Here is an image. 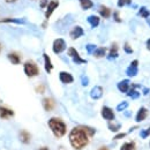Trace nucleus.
I'll return each mask as SVG.
<instances>
[{
  "instance_id": "nucleus-11",
  "label": "nucleus",
  "mask_w": 150,
  "mask_h": 150,
  "mask_svg": "<svg viewBox=\"0 0 150 150\" xmlns=\"http://www.w3.org/2000/svg\"><path fill=\"white\" fill-rule=\"evenodd\" d=\"M83 34H84V30H83V28L82 27H80V25H76L74 27L73 29H72V31H71V38H73V39H77V38H80L81 36H83Z\"/></svg>"
},
{
  "instance_id": "nucleus-45",
  "label": "nucleus",
  "mask_w": 150,
  "mask_h": 150,
  "mask_svg": "<svg viewBox=\"0 0 150 150\" xmlns=\"http://www.w3.org/2000/svg\"><path fill=\"white\" fill-rule=\"evenodd\" d=\"M58 150H66V149H65V148H62V147H60V148H59Z\"/></svg>"
},
{
  "instance_id": "nucleus-3",
  "label": "nucleus",
  "mask_w": 150,
  "mask_h": 150,
  "mask_svg": "<svg viewBox=\"0 0 150 150\" xmlns=\"http://www.w3.org/2000/svg\"><path fill=\"white\" fill-rule=\"evenodd\" d=\"M23 69H24V73L28 77H34V76H37L39 74L38 66L33 61H27L23 66Z\"/></svg>"
},
{
  "instance_id": "nucleus-26",
  "label": "nucleus",
  "mask_w": 150,
  "mask_h": 150,
  "mask_svg": "<svg viewBox=\"0 0 150 150\" xmlns=\"http://www.w3.org/2000/svg\"><path fill=\"white\" fill-rule=\"evenodd\" d=\"M127 94H128V96H129V97L134 98V99L140 97V93H139V91H136L134 88H133V89H131V90H128V91H127Z\"/></svg>"
},
{
  "instance_id": "nucleus-8",
  "label": "nucleus",
  "mask_w": 150,
  "mask_h": 150,
  "mask_svg": "<svg viewBox=\"0 0 150 150\" xmlns=\"http://www.w3.org/2000/svg\"><path fill=\"white\" fill-rule=\"evenodd\" d=\"M14 117V111L6 108V106H0V118L1 119H9Z\"/></svg>"
},
{
  "instance_id": "nucleus-12",
  "label": "nucleus",
  "mask_w": 150,
  "mask_h": 150,
  "mask_svg": "<svg viewBox=\"0 0 150 150\" xmlns=\"http://www.w3.org/2000/svg\"><path fill=\"white\" fill-rule=\"evenodd\" d=\"M42 103H43V108L45 111H52L54 109V105H56L54 100L52 98H44Z\"/></svg>"
},
{
  "instance_id": "nucleus-31",
  "label": "nucleus",
  "mask_w": 150,
  "mask_h": 150,
  "mask_svg": "<svg viewBox=\"0 0 150 150\" xmlns=\"http://www.w3.org/2000/svg\"><path fill=\"white\" fill-rule=\"evenodd\" d=\"M127 106H128V103H127V102H121V103L117 106V110H118V111H122V110H125Z\"/></svg>"
},
{
  "instance_id": "nucleus-16",
  "label": "nucleus",
  "mask_w": 150,
  "mask_h": 150,
  "mask_svg": "<svg viewBox=\"0 0 150 150\" xmlns=\"http://www.w3.org/2000/svg\"><path fill=\"white\" fill-rule=\"evenodd\" d=\"M43 57H44V67H45V71H46V73H51V71L53 68V65L51 62V59H50V57L47 56L46 53H44Z\"/></svg>"
},
{
  "instance_id": "nucleus-42",
  "label": "nucleus",
  "mask_w": 150,
  "mask_h": 150,
  "mask_svg": "<svg viewBox=\"0 0 150 150\" xmlns=\"http://www.w3.org/2000/svg\"><path fill=\"white\" fill-rule=\"evenodd\" d=\"M98 150H109V149H108L106 147H102V148H99Z\"/></svg>"
},
{
  "instance_id": "nucleus-43",
  "label": "nucleus",
  "mask_w": 150,
  "mask_h": 150,
  "mask_svg": "<svg viewBox=\"0 0 150 150\" xmlns=\"http://www.w3.org/2000/svg\"><path fill=\"white\" fill-rule=\"evenodd\" d=\"M38 150H50V149L46 148V147H43V148H40V149H38Z\"/></svg>"
},
{
  "instance_id": "nucleus-32",
  "label": "nucleus",
  "mask_w": 150,
  "mask_h": 150,
  "mask_svg": "<svg viewBox=\"0 0 150 150\" xmlns=\"http://www.w3.org/2000/svg\"><path fill=\"white\" fill-rule=\"evenodd\" d=\"M150 135V127L148 129H144V131H142L140 133V136L142 137V139H146V137H148Z\"/></svg>"
},
{
  "instance_id": "nucleus-15",
  "label": "nucleus",
  "mask_w": 150,
  "mask_h": 150,
  "mask_svg": "<svg viewBox=\"0 0 150 150\" xmlns=\"http://www.w3.org/2000/svg\"><path fill=\"white\" fill-rule=\"evenodd\" d=\"M147 115H148V111H147V109H146V108H141V109L139 110V112L136 113L135 120H136L137 122H141V121H143V120L147 118Z\"/></svg>"
},
{
  "instance_id": "nucleus-13",
  "label": "nucleus",
  "mask_w": 150,
  "mask_h": 150,
  "mask_svg": "<svg viewBox=\"0 0 150 150\" xmlns=\"http://www.w3.org/2000/svg\"><path fill=\"white\" fill-rule=\"evenodd\" d=\"M98 13L100 14L102 18L104 19H109L111 16V9L109 7H106L105 5H100L99 8H98Z\"/></svg>"
},
{
  "instance_id": "nucleus-19",
  "label": "nucleus",
  "mask_w": 150,
  "mask_h": 150,
  "mask_svg": "<svg viewBox=\"0 0 150 150\" xmlns=\"http://www.w3.org/2000/svg\"><path fill=\"white\" fill-rule=\"evenodd\" d=\"M118 89L121 93H127L129 90V81L128 80H122L121 82L118 83Z\"/></svg>"
},
{
  "instance_id": "nucleus-39",
  "label": "nucleus",
  "mask_w": 150,
  "mask_h": 150,
  "mask_svg": "<svg viewBox=\"0 0 150 150\" xmlns=\"http://www.w3.org/2000/svg\"><path fill=\"white\" fill-rule=\"evenodd\" d=\"M147 49H148V50L150 51V38L148 39V40H147Z\"/></svg>"
},
{
  "instance_id": "nucleus-7",
  "label": "nucleus",
  "mask_w": 150,
  "mask_h": 150,
  "mask_svg": "<svg viewBox=\"0 0 150 150\" xmlns=\"http://www.w3.org/2000/svg\"><path fill=\"white\" fill-rule=\"evenodd\" d=\"M59 79H60V81H61L62 83H65V84L73 83V81H74L73 75L69 74V73H67V72H60V74H59Z\"/></svg>"
},
{
  "instance_id": "nucleus-40",
  "label": "nucleus",
  "mask_w": 150,
  "mask_h": 150,
  "mask_svg": "<svg viewBox=\"0 0 150 150\" xmlns=\"http://www.w3.org/2000/svg\"><path fill=\"white\" fill-rule=\"evenodd\" d=\"M6 2H8V4H13V2H15V1H18V0H5Z\"/></svg>"
},
{
  "instance_id": "nucleus-22",
  "label": "nucleus",
  "mask_w": 150,
  "mask_h": 150,
  "mask_svg": "<svg viewBox=\"0 0 150 150\" xmlns=\"http://www.w3.org/2000/svg\"><path fill=\"white\" fill-rule=\"evenodd\" d=\"M79 1H80V5H81L82 9H84V11L90 9L94 6V2L91 0H79Z\"/></svg>"
},
{
  "instance_id": "nucleus-20",
  "label": "nucleus",
  "mask_w": 150,
  "mask_h": 150,
  "mask_svg": "<svg viewBox=\"0 0 150 150\" xmlns=\"http://www.w3.org/2000/svg\"><path fill=\"white\" fill-rule=\"evenodd\" d=\"M20 140H21L22 143L28 144L30 142V140H31V135L27 131H21L20 132Z\"/></svg>"
},
{
  "instance_id": "nucleus-41",
  "label": "nucleus",
  "mask_w": 150,
  "mask_h": 150,
  "mask_svg": "<svg viewBox=\"0 0 150 150\" xmlns=\"http://www.w3.org/2000/svg\"><path fill=\"white\" fill-rule=\"evenodd\" d=\"M148 93H149V89H144V91H143V94H144V95H147V94H148Z\"/></svg>"
},
{
  "instance_id": "nucleus-9",
  "label": "nucleus",
  "mask_w": 150,
  "mask_h": 150,
  "mask_svg": "<svg viewBox=\"0 0 150 150\" xmlns=\"http://www.w3.org/2000/svg\"><path fill=\"white\" fill-rule=\"evenodd\" d=\"M102 117L105 119V120H109V121H112L114 119V112L112 111V109L108 108V106H104L102 109Z\"/></svg>"
},
{
  "instance_id": "nucleus-23",
  "label": "nucleus",
  "mask_w": 150,
  "mask_h": 150,
  "mask_svg": "<svg viewBox=\"0 0 150 150\" xmlns=\"http://www.w3.org/2000/svg\"><path fill=\"white\" fill-rule=\"evenodd\" d=\"M96 58H103L106 54V49L105 47H99V49H96L93 53Z\"/></svg>"
},
{
  "instance_id": "nucleus-44",
  "label": "nucleus",
  "mask_w": 150,
  "mask_h": 150,
  "mask_svg": "<svg viewBox=\"0 0 150 150\" xmlns=\"http://www.w3.org/2000/svg\"><path fill=\"white\" fill-rule=\"evenodd\" d=\"M147 21H148V23H149V25H150V14L148 15V18H147Z\"/></svg>"
},
{
  "instance_id": "nucleus-21",
  "label": "nucleus",
  "mask_w": 150,
  "mask_h": 150,
  "mask_svg": "<svg viewBox=\"0 0 150 150\" xmlns=\"http://www.w3.org/2000/svg\"><path fill=\"white\" fill-rule=\"evenodd\" d=\"M87 21L89 22V24H90L93 28L98 27V25H99V22H100L99 18H98V16H96V15H90V16H88Z\"/></svg>"
},
{
  "instance_id": "nucleus-35",
  "label": "nucleus",
  "mask_w": 150,
  "mask_h": 150,
  "mask_svg": "<svg viewBox=\"0 0 150 150\" xmlns=\"http://www.w3.org/2000/svg\"><path fill=\"white\" fill-rule=\"evenodd\" d=\"M88 83H89L88 77H87V76H83V77H82V84H83V86H88Z\"/></svg>"
},
{
  "instance_id": "nucleus-2",
  "label": "nucleus",
  "mask_w": 150,
  "mask_h": 150,
  "mask_svg": "<svg viewBox=\"0 0 150 150\" xmlns=\"http://www.w3.org/2000/svg\"><path fill=\"white\" fill-rule=\"evenodd\" d=\"M49 127L51 128V131L53 132L57 137H62L67 131L66 124L59 118H51L49 120Z\"/></svg>"
},
{
  "instance_id": "nucleus-34",
  "label": "nucleus",
  "mask_w": 150,
  "mask_h": 150,
  "mask_svg": "<svg viewBox=\"0 0 150 150\" xmlns=\"http://www.w3.org/2000/svg\"><path fill=\"white\" fill-rule=\"evenodd\" d=\"M113 16H114V20H115L117 22H121V19H120V16H119V13H118V12H114Z\"/></svg>"
},
{
  "instance_id": "nucleus-1",
  "label": "nucleus",
  "mask_w": 150,
  "mask_h": 150,
  "mask_svg": "<svg viewBox=\"0 0 150 150\" xmlns=\"http://www.w3.org/2000/svg\"><path fill=\"white\" fill-rule=\"evenodd\" d=\"M94 134L95 129L91 127H75L69 133V142L74 149L81 150L89 143V137H91Z\"/></svg>"
},
{
  "instance_id": "nucleus-18",
  "label": "nucleus",
  "mask_w": 150,
  "mask_h": 150,
  "mask_svg": "<svg viewBox=\"0 0 150 150\" xmlns=\"http://www.w3.org/2000/svg\"><path fill=\"white\" fill-rule=\"evenodd\" d=\"M118 45L117 44H112L110 51H109V54H108V59L109 60H113L115 58H118Z\"/></svg>"
},
{
  "instance_id": "nucleus-46",
  "label": "nucleus",
  "mask_w": 150,
  "mask_h": 150,
  "mask_svg": "<svg viewBox=\"0 0 150 150\" xmlns=\"http://www.w3.org/2000/svg\"><path fill=\"white\" fill-rule=\"evenodd\" d=\"M0 51H1V45H0Z\"/></svg>"
},
{
  "instance_id": "nucleus-29",
  "label": "nucleus",
  "mask_w": 150,
  "mask_h": 150,
  "mask_svg": "<svg viewBox=\"0 0 150 150\" xmlns=\"http://www.w3.org/2000/svg\"><path fill=\"white\" fill-rule=\"evenodd\" d=\"M86 49H87L88 53L93 54V53H94V51L96 50V49H97V47H96V45H94V44H88V45L86 46Z\"/></svg>"
},
{
  "instance_id": "nucleus-10",
  "label": "nucleus",
  "mask_w": 150,
  "mask_h": 150,
  "mask_svg": "<svg viewBox=\"0 0 150 150\" xmlns=\"http://www.w3.org/2000/svg\"><path fill=\"white\" fill-rule=\"evenodd\" d=\"M137 65H139V61L137 60H133L132 61L129 67L126 71V74L128 75L129 77H133V76H135V75L137 74Z\"/></svg>"
},
{
  "instance_id": "nucleus-6",
  "label": "nucleus",
  "mask_w": 150,
  "mask_h": 150,
  "mask_svg": "<svg viewBox=\"0 0 150 150\" xmlns=\"http://www.w3.org/2000/svg\"><path fill=\"white\" fill-rule=\"evenodd\" d=\"M68 56L73 59V61H74L75 64H86L87 62L84 59H82L80 57V54L77 53V51L75 50L74 47H69L68 49Z\"/></svg>"
},
{
  "instance_id": "nucleus-14",
  "label": "nucleus",
  "mask_w": 150,
  "mask_h": 150,
  "mask_svg": "<svg viewBox=\"0 0 150 150\" xmlns=\"http://www.w3.org/2000/svg\"><path fill=\"white\" fill-rule=\"evenodd\" d=\"M103 96V88L102 87H94L90 91V97L93 99H99L100 97Z\"/></svg>"
},
{
  "instance_id": "nucleus-24",
  "label": "nucleus",
  "mask_w": 150,
  "mask_h": 150,
  "mask_svg": "<svg viewBox=\"0 0 150 150\" xmlns=\"http://www.w3.org/2000/svg\"><path fill=\"white\" fill-rule=\"evenodd\" d=\"M121 150H135V143L134 142H126L121 146Z\"/></svg>"
},
{
  "instance_id": "nucleus-33",
  "label": "nucleus",
  "mask_w": 150,
  "mask_h": 150,
  "mask_svg": "<svg viewBox=\"0 0 150 150\" xmlns=\"http://www.w3.org/2000/svg\"><path fill=\"white\" fill-rule=\"evenodd\" d=\"M124 50H125V52H126V53H129V54L133 53V49H132L131 45H129L128 43H126V44L124 45Z\"/></svg>"
},
{
  "instance_id": "nucleus-28",
  "label": "nucleus",
  "mask_w": 150,
  "mask_h": 150,
  "mask_svg": "<svg viewBox=\"0 0 150 150\" xmlns=\"http://www.w3.org/2000/svg\"><path fill=\"white\" fill-rule=\"evenodd\" d=\"M109 129L112 132H118L120 129V125L119 124H109Z\"/></svg>"
},
{
  "instance_id": "nucleus-37",
  "label": "nucleus",
  "mask_w": 150,
  "mask_h": 150,
  "mask_svg": "<svg viewBox=\"0 0 150 150\" xmlns=\"http://www.w3.org/2000/svg\"><path fill=\"white\" fill-rule=\"evenodd\" d=\"M36 90H37V93H39V94H43L44 90H45V89H44V86H38Z\"/></svg>"
},
{
  "instance_id": "nucleus-30",
  "label": "nucleus",
  "mask_w": 150,
  "mask_h": 150,
  "mask_svg": "<svg viewBox=\"0 0 150 150\" xmlns=\"http://www.w3.org/2000/svg\"><path fill=\"white\" fill-rule=\"evenodd\" d=\"M132 0H118V6L119 7H124L126 5H131Z\"/></svg>"
},
{
  "instance_id": "nucleus-25",
  "label": "nucleus",
  "mask_w": 150,
  "mask_h": 150,
  "mask_svg": "<svg viewBox=\"0 0 150 150\" xmlns=\"http://www.w3.org/2000/svg\"><path fill=\"white\" fill-rule=\"evenodd\" d=\"M149 14H150V12L146 8V7H142V8L140 9V12H139V15H140L141 18H144V19H147Z\"/></svg>"
},
{
  "instance_id": "nucleus-36",
  "label": "nucleus",
  "mask_w": 150,
  "mask_h": 150,
  "mask_svg": "<svg viewBox=\"0 0 150 150\" xmlns=\"http://www.w3.org/2000/svg\"><path fill=\"white\" fill-rule=\"evenodd\" d=\"M47 4H49V1H47V0H42V1H40V8L46 7V6H47Z\"/></svg>"
},
{
  "instance_id": "nucleus-5",
  "label": "nucleus",
  "mask_w": 150,
  "mask_h": 150,
  "mask_svg": "<svg viewBox=\"0 0 150 150\" xmlns=\"http://www.w3.org/2000/svg\"><path fill=\"white\" fill-rule=\"evenodd\" d=\"M58 6H59V1L58 0H51V1H49L47 6H46V12H45V18L46 19H50L51 18V15L53 14V12L58 8Z\"/></svg>"
},
{
  "instance_id": "nucleus-27",
  "label": "nucleus",
  "mask_w": 150,
  "mask_h": 150,
  "mask_svg": "<svg viewBox=\"0 0 150 150\" xmlns=\"http://www.w3.org/2000/svg\"><path fill=\"white\" fill-rule=\"evenodd\" d=\"M0 22H11V23H19V24H21V23H23V20H19V19H2L0 20Z\"/></svg>"
},
{
  "instance_id": "nucleus-17",
  "label": "nucleus",
  "mask_w": 150,
  "mask_h": 150,
  "mask_svg": "<svg viewBox=\"0 0 150 150\" xmlns=\"http://www.w3.org/2000/svg\"><path fill=\"white\" fill-rule=\"evenodd\" d=\"M7 58H8V60H9L13 65H19L20 62H21V58H20V56L16 52H11V53H8Z\"/></svg>"
},
{
  "instance_id": "nucleus-4",
  "label": "nucleus",
  "mask_w": 150,
  "mask_h": 150,
  "mask_svg": "<svg viewBox=\"0 0 150 150\" xmlns=\"http://www.w3.org/2000/svg\"><path fill=\"white\" fill-rule=\"evenodd\" d=\"M65 49H66V42H65V39H62V38H57L56 40L53 42L52 50H53V52H54L56 54L61 53L62 51H65Z\"/></svg>"
},
{
  "instance_id": "nucleus-38",
  "label": "nucleus",
  "mask_w": 150,
  "mask_h": 150,
  "mask_svg": "<svg viewBox=\"0 0 150 150\" xmlns=\"http://www.w3.org/2000/svg\"><path fill=\"white\" fill-rule=\"evenodd\" d=\"M124 136H126V134H125V133H121V134H118V135H115V136H114V140H118V139H122Z\"/></svg>"
}]
</instances>
